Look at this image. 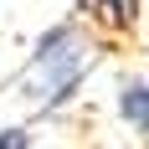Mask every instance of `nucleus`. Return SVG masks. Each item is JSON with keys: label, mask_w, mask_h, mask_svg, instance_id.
Returning <instances> with one entry per match:
<instances>
[{"label": "nucleus", "mask_w": 149, "mask_h": 149, "mask_svg": "<svg viewBox=\"0 0 149 149\" xmlns=\"http://www.w3.org/2000/svg\"><path fill=\"white\" fill-rule=\"evenodd\" d=\"M88 21H98L103 31H129L134 26V0H77Z\"/></svg>", "instance_id": "obj_3"}, {"label": "nucleus", "mask_w": 149, "mask_h": 149, "mask_svg": "<svg viewBox=\"0 0 149 149\" xmlns=\"http://www.w3.org/2000/svg\"><path fill=\"white\" fill-rule=\"evenodd\" d=\"M88 41H82V26L77 21H62V26H52L36 41V52H31V72H26V93L36 98L41 108H57L67 103L77 93V82H82V72H88Z\"/></svg>", "instance_id": "obj_1"}, {"label": "nucleus", "mask_w": 149, "mask_h": 149, "mask_svg": "<svg viewBox=\"0 0 149 149\" xmlns=\"http://www.w3.org/2000/svg\"><path fill=\"white\" fill-rule=\"evenodd\" d=\"M0 149H31V134L26 129H0Z\"/></svg>", "instance_id": "obj_4"}, {"label": "nucleus", "mask_w": 149, "mask_h": 149, "mask_svg": "<svg viewBox=\"0 0 149 149\" xmlns=\"http://www.w3.org/2000/svg\"><path fill=\"white\" fill-rule=\"evenodd\" d=\"M118 113H123L129 129L149 134V82H144V77H134V82H123V88H118Z\"/></svg>", "instance_id": "obj_2"}]
</instances>
